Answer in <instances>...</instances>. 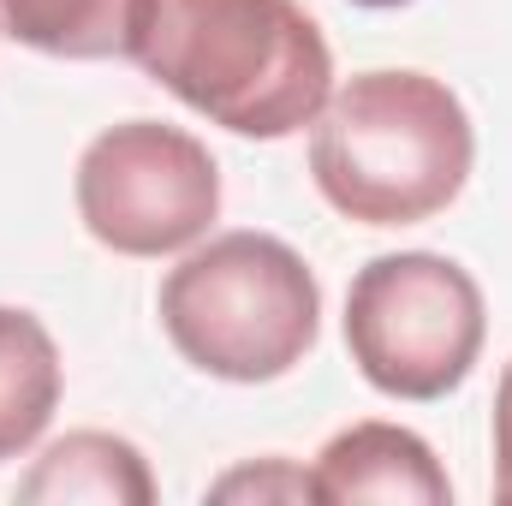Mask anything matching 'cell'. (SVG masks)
I'll return each instance as SVG.
<instances>
[{"mask_svg": "<svg viewBox=\"0 0 512 506\" xmlns=\"http://www.w3.org/2000/svg\"><path fill=\"white\" fill-rule=\"evenodd\" d=\"M131 60L209 126L292 137L334 96V54L298 0H143Z\"/></svg>", "mask_w": 512, "mask_h": 506, "instance_id": "1", "label": "cell"}, {"mask_svg": "<svg viewBox=\"0 0 512 506\" xmlns=\"http://www.w3.org/2000/svg\"><path fill=\"white\" fill-rule=\"evenodd\" d=\"M60 346L42 316L0 304V465L24 459L60 411Z\"/></svg>", "mask_w": 512, "mask_h": 506, "instance_id": "8", "label": "cell"}, {"mask_svg": "<svg viewBox=\"0 0 512 506\" xmlns=\"http://www.w3.org/2000/svg\"><path fill=\"white\" fill-rule=\"evenodd\" d=\"M477 131L429 72H358L310 126V179L358 227L435 221L471 179Z\"/></svg>", "mask_w": 512, "mask_h": 506, "instance_id": "2", "label": "cell"}, {"mask_svg": "<svg viewBox=\"0 0 512 506\" xmlns=\"http://www.w3.org/2000/svg\"><path fill=\"white\" fill-rule=\"evenodd\" d=\"M352 6H376V12H387V6H411V0H352Z\"/></svg>", "mask_w": 512, "mask_h": 506, "instance_id": "12", "label": "cell"}, {"mask_svg": "<svg viewBox=\"0 0 512 506\" xmlns=\"http://www.w3.org/2000/svg\"><path fill=\"white\" fill-rule=\"evenodd\" d=\"M316 495L322 501H399V506H447L453 483L435 447L399 423H352L316 453Z\"/></svg>", "mask_w": 512, "mask_h": 506, "instance_id": "6", "label": "cell"}, {"mask_svg": "<svg viewBox=\"0 0 512 506\" xmlns=\"http://www.w3.org/2000/svg\"><path fill=\"white\" fill-rule=\"evenodd\" d=\"M78 221L114 256H173L209 239L221 215V167L203 137L161 120H126L78 155Z\"/></svg>", "mask_w": 512, "mask_h": 506, "instance_id": "5", "label": "cell"}, {"mask_svg": "<svg viewBox=\"0 0 512 506\" xmlns=\"http://www.w3.org/2000/svg\"><path fill=\"white\" fill-rule=\"evenodd\" d=\"M489 334L483 286L435 251H393L352 274L346 352L387 399H447Z\"/></svg>", "mask_w": 512, "mask_h": 506, "instance_id": "4", "label": "cell"}, {"mask_svg": "<svg viewBox=\"0 0 512 506\" xmlns=\"http://www.w3.org/2000/svg\"><path fill=\"white\" fill-rule=\"evenodd\" d=\"M495 501L512 506V364L495 387Z\"/></svg>", "mask_w": 512, "mask_h": 506, "instance_id": "11", "label": "cell"}, {"mask_svg": "<svg viewBox=\"0 0 512 506\" xmlns=\"http://www.w3.org/2000/svg\"><path fill=\"white\" fill-rule=\"evenodd\" d=\"M24 501H90V506H149L155 501V477L143 465V453L131 447L126 435H108V429H72L60 435L36 465L30 477L18 483Z\"/></svg>", "mask_w": 512, "mask_h": 506, "instance_id": "7", "label": "cell"}, {"mask_svg": "<svg viewBox=\"0 0 512 506\" xmlns=\"http://www.w3.org/2000/svg\"><path fill=\"white\" fill-rule=\"evenodd\" d=\"M215 501H322L316 495V471H298L292 459H256L227 471L215 489Z\"/></svg>", "mask_w": 512, "mask_h": 506, "instance_id": "10", "label": "cell"}, {"mask_svg": "<svg viewBox=\"0 0 512 506\" xmlns=\"http://www.w3.org/2000/svg\"><path fill=\"white\" fill-rule=\"evenodd\" d=\"M155 310L191 370L239 387L292 376L322 334V286L310 262L251 227L191 245L179 268H167Z\"/></svg>", "mask_w": 512, "mask_h": 506, "instance_id": "3", "label": "cell"}, {"mask_svg": "<svg viewBox=\"0 0 512 506\" xmlns=\"http://www.w3.org/2000/svg\"><path fill=\"white\" fill-rule=\"evenodd\" d=\"M143 0H0V36L54 60H131Z\"/></svg>", "mask_w": 512, "mask_h": 506, "instance_id": "9", "label": "cell"}]
</instances>
